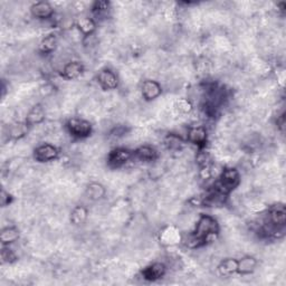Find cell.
<instances>
[{
  "instance_id": "obj_18",
  "label": "cell",
  "mask_w": 286,
  "mask_h": 286,
  "mask_svg": "<svg viewBox=\"0 0 286 286\" xmlns=\"http://www.w3.org/2000/svg\"><path fill=\"white\" fill-rule=\"evenodd\" d=\"M19 238V231L15 227H6L3 228L0 233V240L3 246L10 245V244L17 242Z\"/></svg>"
},
{
  "instance_id": "obj_3",
  "label": "cell",
  "mask_w": 286,
  "mask_h": 286,
  "mask_svg": "<svg viewBox=\"0 0 286 286\" xmlns=\"http://www.w3.org/2000/svg\"><path fill=\"white\" fill-rule=\"evenodd\" d=\"M66 127H67L70 135L77 139H84L88 138L92 132V124L84 119L72 118L69 119L67 123H66Z\"/></svg>"
},
{
  "instance_id": "obj_15",
  "label": "cell",
  "mask_w": 286,
  "mask_h": 286,
  "mask_svg": "<svg viewBox=\"0 0 286 286\" xmlns=\"http://www.w3.org/2000/svg\"><path fill=\"white\" fill-rule=\"evenodd\" d=\"M45 120V111L40 105H35L32 106V109L28 112L27 117H26V122L28 124V127L37 126V124H40Z\"/></svg>"
},
{
  "instance_id": "obj_24",
  "label": "cell",
  "mask_w": 286,
  "mask_h": 286,
  "mask_svg": "<svg viewBox=\"0 0 286 286\" xmlns=\"http://www.w3.org/2000/svg\"><path fill=\"white\" fill-rule=\"evenodd\" d=\"M109 9H110V3L107 1H95L92 6V11L94 12V15H96V16L106 14Z\"/></svg>"
},
{
  "instance_id": "obj_28",
  "label": "cell",
  "mask_w": 286,
  "mask_h": 286,
  "mask_svg": "<svg viewBox=\"0 0 286 286\" xmlns=\"http://www.w3.org/2000/svg\"><path fill=\"white\" fill-rule=\"evenodd\" d=\"M11 202V196L9 194V192L5 191V190H2L1 191V197H0V204H1L2 207H6L8 206Z\"/></svg>"
},
{
  "instance_id": "obj_22",
  "label": "cell",
  "mask_w": 286,
  "mask_h": 286,
  "mask_svg": "<svg viewBox=\"0 0 286 286\" xmlns=\"http://www.w3.org/2000/svg\"><path fill=\"white\" fill-rule=\"evenodd\" d=\"M57 45V38L55 35H47L41 39L39 44V52L43 54H51L55 51Z\"/></svg>"
},
{
  "instance_id": "obj_26",
  "label": "cell",
  "mask_w": 286,
  "mask_h": 286,
  "mask_svg": "<svg viewBox=\"0 0 286 286\" xmlns=\"http://www.w3.org/2000/svg\"><path fill=\"white\" fill-rule=\"evenodd\" d=\"M16 258V254L14 252H12L9 247H6V246H3L2 247V250H1V260H2V263L3 264H6V263H12V262H15Z\"/></svg>"
},
{
  "instance_id": "obj_13",
  "label": "cell",
  "mask_w": 286,
  "mask_h": 286,
  "mask_svg": "<svg viewBox=\"0 0 286 286\" xmlns=\"http://www.w3.org/2000/svg\"><path fill=\"white\" fill-rule=\"evenodd\" d=\"M238 269V260L235 258H226L219 264L218 266V273L221 276L228 277L234 275L235 273H237Z\"/></svg>"
},
{
  "instance_id": "obj_9",
  "label": "cell",
  "mask_w": 286,
  "mask_h": 286,
  "mask_svg": "<svg viewBox=\"0 0 286 286\" xmlns=\"http://www.w3.org/2000/svg\"><path fill=\"white\" fill-rule=\"evenodd\" d=\"M142 96L147 101H153V99L158 98L161 93H162V88L157 81L153 80H146L142 83Z\"/></svg>"
},
{
  "instance_id": "obj_14",
  "label": "cell",
  "mask_w": 286,
  "mask_h": 286,
  "mask_svg": "<svg viewBox=\"0 0 286 286\" xmlns=\"http://www.w3.org/2000/svg\"><path fill=\"white\" fill-rule=\"evenodd\" d=\"M84 70V66L80 62H69L63 67V76L66 80H75Z\"/></svg>"
},
{
  "instance_id": "obj_5",
  "label": "cell",
  "mask_w": 286,
  "mask_h": 286,
  "mask_svg": "<svg viewBox=\"0 0 286 286\" xmlns=\"http://www.w3.org/2000/svg\"><path fill=\"white\" fill-rule=\"evenodd\" d=\"M267 223L273 226L276 229L284 230L285 223H286V210L283 205H276L273 206L271 209L268 210L267 215Z\"/></svg>"
},
{
  "instance_id": "obj_23",
  "label": "cell",
  "mask_w": 286,
  "mask_h": 286,
  "mask_svg": "<svg viewBox=\"0 0 286 286\" xmlns=\"http://www.w3.org/2000/svg\"><path fill=\"white\" fill-rule=\"evenodd\" d=\"M164 146L167 147L169 150H180L184 147V140H182L179 134L169 133L164 138Z\"/></svg>"
},
{
  "instance_id": "obj_16",
  "label": "cell",
  "mask_w": 286,
  "mask_h": 286,
  "mask_svg": "<svg viewBox=\"0 0 286 286\" xmlns=\"http://www.w3.org/2000/svg\"><path fill=\"white\" fill-rule=\"evenodd\" d=\"M76 27L83 35L89 37L93 35V32H95V28H96V25H95V22L92 18L83 16V17L77 18Z\"/></svg>"
},
{
  "instance_id": "obj_21",
  "label": "cell",
  "mask_w": 286,
  "mask_h": 286,
  "mask_svg": "<svg viewBox=\"0 0 286 286\" xmlns=\"http://www.w3.org/2000/svg\"><path fill=\"white\" fill-rule=\"evenodd\" d=\"M86 194H88L91 200H99V199L105 196V188L101 184L93 182L86 189Z\"/></svg>"
},
{
  "instance_id": "obj_11",
  "label": "cell",
  "mask_w": 286,
  "mask_h": 286,
  "mask_svg": "<svg viewBox=\"0 0 286 286\" xmlns=\"http://www.w3.org/2000/svg\"><path fill=\"white\" fill-rule=\"evenodd\" d=\"M31 12H32V15L36 18L47 19L53 16L54 9L51 6V3L45 2V1H39V2L34 3V5L31 7Z\"/></svg>"
},
{
  "instance_id": "obj_10",
  "label": "cell",
  "mask_w": 286,
  "mask_h": 286,
  "mask_svg": "<svg viewBox=\"0 0 286 286\" xmlns=\"http://www.w3.org/2000/svg\"><path fill=\"white\" fill-rule=\"evenodd\" d=\"M165 274V266L162 263H153L149 265L142 271V276L144 280L155 282L160 280Z\"/></svg>"
},
{
  "instance_id": "obj_6",
  "label": "cell",
  "mask_w": 286,
  "mask_h": 286,
  "mask_svg": "<svg viewBox=\"0 0 286 286\" xmlns=\"http://www.w3.org/2000/svg\"><path fill=\"white\" fill-rule=\"evenodd\" d=\"M59 155H60L59 149L55 146L49 143H44L36 148L34 157L37 161H39V162H49V161L57 159Z\"/></svg>"
},
{
  "instance_id": "obj_2",
  "label": "cell",
  "mask_w": 286,
  "mask_h": 286,
  "mask_svg": "<svg viewBox=\"0 0 286 286\" xmlns=\"http://www.w3.org/2000/svg\"><path fill=\"white\" fill-rule=\"evenodd\" d=\"M219 225L218 222L209 215H201L196 223L193 233L196 234L205 244L208 242L209 237L218 234Z\"/></svg>"
},
{
  "instance_id": "obj_29",
  "label": "cell",
  "mask_w": 286,
  "mask_h": 286,
  "mask_svg": "<svg viewBox=\"0 0 286 286\" xmlns=\"http://www.w3.org/2000/svg\"><path fill=\"white\" fill-rule=\"evenodd\" d=\"M276 124H277V127H279L281 131H284L285 130V114L284 113L282 114L281 117L277 118Z\"/></svg>"
},
{
  "instance_id": "obj_12",
  "label": "cell",
  "mask_w": 286,
  "mask_h": 286,
  "mask_svg": "<svg viewBox=\"0 0 286 286\" xmlns=\"http://www.w3.org/2000/svg\"><path fill=\"white\" fill-rule=\"evenodd\" d=\"M133 157L140 161H144V162H151L158 158V152L155 148L149 146H142L136 149L133 152Z\"/></svg>"
},
{
  "instance_id": "obj_7",
  "label": "cell",
  "mask_w": 286,
  "mask_h": 286,
  "mask_svg": "<svg viewBox=\"0 0 286 286\" xmlns=\"http://www.w3.org/2000/svg\"><path fill=\"white\" fill-rule=\"evenodd\" d=\"M97 83L103 90H114L119 86V77L113 70L109 68L102 69L97 74Z\"/></svg>"
},
{
  "instance_id": "obj_1",
  "label": "cell",
  "mask_w": 286,
  "mask_h": 286,
  "mask_svg": "<svg viewBox=\"0 0 286 286\" xmlns=\"http://www.w3.org/2000/svg\"><path fill=\"white\" fill-rule=\"evenodd\" d=\"M240 182V175L237 169L225 168L222 170L218 177V181L215 184L214 188L222 193L228 196L233 190L237 187Z\"/></svg>"
},
{
  "instance_id": "obj_4",
  "label": "cell",
  "mask_w": 286,
  "mask_h": 286,
  "mask_svg": "<svg viewBox=\"0 0 286 286\" xmlns=\"http://www.w3.org/2000/svg\"><path fill=\"white\" fill-rule=\"evenodd\" d=\"M133 157V152L127 150L126 148H117L112 150L107 156V164L111 168H120L127 163Z\"/></svg>"
},
{
  "instance_id": "obj_27",
  "label": "cell",
  "mask_w": 286,
  "mask_h": 286,
  "mask_svg": "<svg viewBox=\"0 0 286 286\" xmlns=\"http://www.w3.org/2000/svg\"><path fill=\"white\" fill-rule=\"evenodd\" d=\"M177 107L181 113H190L192 111V104L188 98H179L177 102Z\"/></svg>"
},
{
  "instance_id": "obj_20",
  "label": "cell",
  "mask_w": 286,
  "mask_h": 286,
  "mask_svg": "<svg viewBox=\"0 0 286 286\" xmlns=\"http://www.w3.org/2000/svg\"><path fill=\"white\" fill-rule=\"evenodd\" d=\"M28 130H30V127L26 122H19L16 124H12V126L9 127V136L11 139L18 140L24 138L25 135L28 133Z\"/></svg>"
},
{
  "instance_id": "obj_8",
  "label": "cell",
  "mask_w": 286,
  "mask_h": 286,
  "mask_svg": "<svg viewBox=\"0 0 286 286\" xmlns=\"http://www.w3.org/2000/svg\"><path fill=\"white\" fill-rule=\"evenodd\" d=\"M187 139L190 143L194 144L198 148H205L207 143V139H208V134H207V130L204 127H191L188 130Z\"/></svg>"
},
{
  "instance_id": "obj_25",
  "label": "cell",
  "mask_w": 286,
  "mask_h": 286,
  "mask_svg": "<svg viewBox=\"0 0 286 286\" xmlns=\"http://www.w3.org/2000/svg\"><path fill=\"white\" fill-rule=\"evenodd\" d=\"M197 163L199 167H206V165H211V156L208 151L202 150L197 153Z\"/></svg>"
},
{
  "instance_id": "obj_19",
  "label": "cell",
  "mask_w": 286,
  "mask_h": 286,
  "mask_svg": "<svg viewBox=\"0 0 286 286\" xmlns=\"http://www.w3.org/2000/svg\"><path fill=\"white\" fill-rule=\"evenodd\" d=\"M88 216L89 211L84 206H76L72 210V214H70V222L76 226L83 225L86 222V219H88Z\"/></svg>"
},
{
  "instance_id": "obj_17",
  "label": "cell",
  "mask_w": 286,
  "mask_h": 286,
  "mask_svg": "<svg viewBox=\"0 0 286 286\" xmlns=\"http://www.w3.org/2000/svg\"><path fill=\"white\" fill-rule=\"evenodd\" d=\"M257 266V260L255 257L253 256H244L243 258H240L238 260V269L237 273L243 275L251 274L255 271V268Z\"/></svg>"
}]
</instances>
